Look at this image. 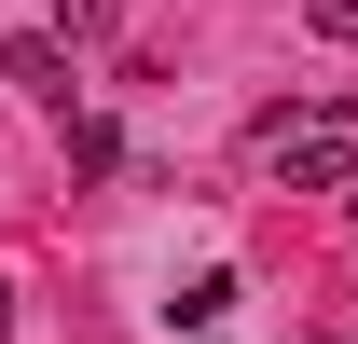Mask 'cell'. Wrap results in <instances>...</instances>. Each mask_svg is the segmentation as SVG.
<instances>
[{"label": "cell", "mask_w": 358, "mask_h": 344, "mask_svg": "<svg viewBox=\"0 0 358 344\" xmlns=\"http://www.w3.org/2000/svg\"><path fill=\"white\" fill-rule=\"evenodd\" d=\"M248 152H262L289 193H345V179H358V110H262Z\"/></svg>", "instance_id": "cell-1"}, {"label": "cell", "mask_w": 358, "mask_h": 344, "mask_svg": "<svg viewBox=\"0 0 358 344\" xmlns=\"http://www.w3.org/2000/svg\"><path fill=\"white\" fill-rule=\"evenodd\" d=\"M0 83L28 96V110L69 124V42H55V28H14V42H0Z\"/></svg>", "instance_id": "cell-2"}, {"label": "cell", "mask_w": 358, "mask_h": 344, "mask_svg": "<svg viewBox=\"0 0 358 344\" xmlns=\"http://www.w3.org/2000/svg\"><path fill=\"white\" fill-rule=\"evenodd\" d=\"M55 138H69V166H83V179H110V166H124V124H110V110H69Z\"/></svg>", "instance_id": "cell-3"}, {"label": "cell", "mask_w": 358, "mask_h": 344, "mask_svg": "<svg viewBox=\"0 0 358 344\" xmlns=\"http://www.w3.org/2000/svg\"><path fill=\"white\" fill-rule=\"evenodd\" d=\"M303 28L317 42H358V0H303Z\"/></svg>", "instance_id": "cell-4"}, {"label": "cell", "mask_w": 358, "mask_h": 344, "mask_svg": "<svg viewBox=\"0 0 358 344\" xmlns=\"http://www.w3.org/2000/svg\"><path fill=\"white\" fill-rule=\"evenodd\" d=\"M14 317H28V303H14V275H0V331H14Z\"/></svg>", "instance_id": "cell-5"}]
</instances>
